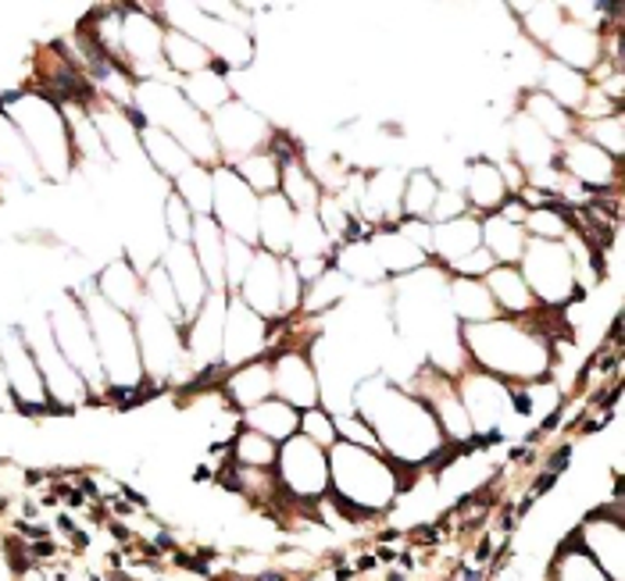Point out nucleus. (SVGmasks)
I'll list each match as a JSON object with an SVG mask.
<instances>
[{
	"label": "nucleus",
	"mask_w": 625,
	"mask_h": 581,
	"mask_svg": "<svg viewBox=\"0 0 625 581\" xmlns=\"http://www.w3.org/2000/svg\"><path fill=\"white\" fill-rule=\"evenodd\" d=\"M75 300L83 304L89 332H94L100 368H105V379H108V393L139 390V385L147 382V374H144V360H139L133 318L114 311L105 296L94 289V279H89L86 286L75 293Z\"/></svg>",
	"instance_id": "2"
},
{
	"label": "nucleus",
	"mask_w": 625,
	"mask_h": 581,
	"mask_svg": "<svg viewBox=\"0 0 625 581\" xmlns=\"http://www.w3.org/2000/svg\"><path fill=\"white\" fill-rule=\"evenodd\" d=\"M0 360H4V371H8V385H11V399H15V410L29 418H69L65 410H58L50 404V393L44 385V374L36 357L25 343V335L19 325H4L0 329Z\"/></svg>",
	"instance_id": "7"
},
{
	"label": "nucleus",
	"mask_w": 625,
	"mask_h": 581,
	"mask_svg": "<svg viewBox=\"0 0 625 581\" xmlns=\"http://www.w3.org/2000/svg\"><path fill=\"white\" fill-rule=\"evenodd\" d=\"M169 189L183 197V203H186L189 211H194V218H208V214H211V203H215V178H211V168L189 164L186 172L179 175Z\"/></svg>",
	"instance_id": "34"
},
{
	"label": "nucleus",
	"mask_w": 625,
	"mask_h": 581,
	"mask_svg": "<svg viewBox=\"0 0 625 581\" xmlns=\"http://www.w3.org/2000/svg\"><path fill=\"white\" fill-rule=\"evenodd\" d=\"M465 200H468V211L471 214H493L501 203L512 197L504 186V178H501V168H497L493 161L487 158H471L468 168H465Z\"/></svg>",
	"instance_id": "20"
},
{
	"label": "nucleus",
	"mask_w": 625,
	"mask_h": 581,
	"mask_svg": "<svg viewBox=\"0 0 625 581\" xmlns=\"http://www.w3.org/2000/svg\"><path fill=\"white\" fill-rule=\"evenodd\" d=\"M279 261H283V257L258 250L244 282H240V289L233 293L240 304H247L254 314H261L268 321V325H272V321H283V314H279Z\"/></svg>",
	"instance_id": "15"
},
{
	"label": "nucleus",
	"mask_w": 625,
	"mask_h": 581,
	"mask_svg": "<svg viewBox=\"0 0 625 581\" xmlns=\"http://www.w3.org/2000/svg\"><path fill=\"white\" fill-rule=\"evenodd\" d=\"M482 286L490 289L501 318H529L540 311V304H536L532 289L526 286V279H522L518 264H497L490 275L482 279Z\"/></svg>",
	"instance_id": "18"
},
{
	"label": "nucleus",
	"mask_w": 625,
	"mask_h": 581,
	"mask_svg": "<svg viewBox=\"0 0 625 581\" xmlns=\"http://www.w3.org/2000/svg\"><path fill=\"white\" fill-rule=\"evenodd\" d=\"M225 307L229 293L211 289V296L204 300V307L183 325V346L186 357L197 360L200 368L222 364V335H225Z\"/></svg>",
	"instance_id": "13"
},
{
	"label": "nucleus",
	"mask_w": 625,
	"mask_h": 581,
	"mask_svg": "<svg viewBox=\"0 0 625 581\" xmlns=\"http://www.w3.org/2000/svg\"><path fill=\"white\" fill-rule=\"evenodd\" d=\"M293 222H297V211L290 208L283 193L258 197V250L286 257L293 239Z\"/></svg>",
	"instance_id": "19"
},
{
	"label": "nucleus",
	"mask_w": 625,
	"mask_h": 581,
	"mask_svg": "<svg viewBox=\"0 0 625 581\" xmlns=\"http://www.w3.org/2000/svg\"><path fill=\"white\" fill-rule=\"evenodd\" d=\"M268 357H272V393L297 410L318 407V399H322V382H318L315 360L304 350H275Z\"/></svg>",
	"instance_id": "12"
},
{
	"label": "nucleus",
	"mask_w": 625,
	"mask_h": 581,
	"mask_svg": "<svg viewBox=\"0 0 625 581\" xmlns=\"http://www.w3.org/2000/svg\"><path fill=\"white\" fill-rule=\"evenodd\" d=\"M512 153H515V164H522L526 172H536V168L554 164L557 147L526 119V114L515 111V119H512Z\"/></svg>",
	"instance_id": "30"
},
{
	"label": "nucleus",
	"mask_w": 625,
	"mask_h": 581,
	"mask_svg": "<svg viewBox=\"0 0 625 581\" xmlns=\"http://www.w3.org/2000/svg\"><path fill=\"white\" fill-rule=\"evenodd\" d=\"M229 460L236 463V468H275L279 460V446L272 438L258 435L247 424H240L236 435H233V446H229Z\"/></svg>",
	"instance_id": "35"
},
{
	"label": "nucleus",
	"mask_w": 625,
	"mask_h": 581,
	"mask_svg": "<svg viewBox=\"0 0 625 581\" xmlns=\"http://www.w3.org/2000/svg\"><path fill=\"white\" fill-rule=\"evenodd\" d=\"M47 325H50V335H54L61 357L79 371V379L89 385V393L105 390L108 379H105V368H100V354H97L94 332H89L83 304L75 300V296H61V300L47 311Z\"/></svg>",
	"instance_id": "5"
},
{
	"label": "nucleus",
	"mask_w": 625,
	"mask_h": 581,
	"mask_svg": "<svg viewBox=\"0 0 625 581\" xmlns=\"http://www.w3.org/2000/svg\"><path fill=\"white\" fill-rule=\"evenodd\" d=\"M211 178H215L211 218L219 222L225 236L244 239V243H250V247H258V197H254L250 186L229 164H215Z\"/></svg>",
	"instance_id": "9"
},
{
	"label": "nucleus",
	"mask_w": 625,
	"mask_h": 581,
	"mask_svg": "<svg viewBox=\"0 0 625 581\" xmlns=\"http://www.w3.org/2000/svg\"><path fill=\"white\" fill-rule=\"evenodd\" d=\"M189 250H194L197 264L208 279L211 289H225V232L219 222L208 218H194V232H189Z\"/></svg>",
	"instance_id": "24"
},
{
	"label": "nucleus",
	"mask_w": 625,
	"mask_h": 581,
	"mask_svg": "<svg viewBox=\"0 0 625 581\" xmlns=\"http://www.w3.org/2000/svg\"><path fill=\"white\" fill-rule=\"evenodd\" d=\"M579 136L590 139L593 147H601L608 158H615V161L625 158V114H622V111L611 114V119L579 125Z\"/></svg>",
	"instance_id": "38"
},
{
	"label": "nucleus",
	"mask_w": 625,
	"mask_h": 581,
	"mask_svg": "<svg viewBox=\"0 0 625 581\" xmlns=\"http://www.w3.org/2000/svg\"><path fill=\"white\" fill-rule=\"evenodd\" d=\"M437 197H440V183L432 178V168H415V172H407L404 193H401V218L429 222L432 208H437Z\"/></svg>",
	"instance_id": "32"
},
{
	"label": "nucleus",
	"mask_w": 625,
	"mask_h": 581,
	"mask_svg": "<svg viewBox=\"0 0 625 581\" xmlns=\"http://www.w3.org/2000/svg\"><path fill=\"white\" fill-rule=\"evenodd\" d=\"M233 172L244 178V183L250 186L254 197H268V193H279V158L272 150H258V153H250V158H240L236 164H229Z\"/></svg>",
	"instance_id": "36"
},
{
	"label": "nucleus",
	"mask_w": 625,
	"mask_h": 581,
	"mask_svg": "<svg viewBox=\"0 0 625 581\" xmlns=\"http://www.w3.org/2000/svg\"><path fill=\"white\" fill-rule=\"evenodd\" d=\"M518 22H522V33L529 36L536 47H543L554 40V33L565 25V8L557 4H532V8H518L515 11Z\"/></svg>",
	"instance_id": "37"
},
{
	"label": "nucleus",
	"mask_w": 625,
	"mask_h": 581,
	"mask_svg": "<svg viewBox=\"0 0 625 581\" xmlns=\"http://www.w3.org/2000/svg\"><path fill=\"white\" fill-rule=\"evenodd\" d=\"M301 435L311 438L315 446H322L326 454H329V449L340 443V438H336V418H333V410H326V407L301 410Z\"/></svg>",
	"instance_id": "40"
},
{
	"label": "nucleus",
	"mask_w": 625,
	"mask_h": 581,
	"mask_svg": "<svg viewBox=\"0 0 625 581\" xmlns=\"http://www.w3.org/2000/svg\"><path fill=\"white\" fill-rule=\"evenodd\" d=\"M161 61H164V69H172L175 79H189V75L208 72L211 64H215L208 47H200L194 36H186V33H179V29L164 33Z\"/></svg>",
	"instance_id": "29"
},
{
	"label": "nucleus",
	"mask_w": 625,
	"mask_h": 581,
	"mask_svg": "<svg viewBox=\"0 0 625 581\" xmlns=\"http://www.w3.org/2000/svg\"><path fill=\"white\" fill-rule=\"evenodd\" d=\"M0 410H15V399H11V385H8L4 360H0Z\"/></svg>",
	"instance_id": "44"
},
{
	"label": "nucleus",
	"mask_w": 625,
	"mask_h": 581,
	"mask_svg": "<svg viewBox=\"0 0 625 581\" xmlns=\"http://www.w3.org/2000/svg\"><path fill=\"white\" fill-rule=\"evenodd\" d=\"M275 474L283 493L297 503L301 510H315L318 503L329 496V454L322 446H315L311 438H304L301 432L279 446Z\"/></svg>",
	"instance_id": "6"
},
{
	"label": "nucleus",
	"mask_w": 625,
	"mask_h": 581,
	"mask_svg": "<svg viewBox=\"0 0 625 581\" xmlns=\"http://www.w3.org/2000/svg\"><path fill=\"white\" fill-rule=\"evenodd\" d=\"M254 254H258V247H250V243H244V239L225 236V293L240 289V282H244Z\"/></svg>",
	"instance_id": "41"
},
{
	"label": "nucleus",
	"mask_w": 625,
	"mask_h": 581,
	"mask_svg": "<svg viewBox=\"0 0 625 581\" xmlns=\"http://www.w3.org/2000/svg\"><path fill=\"white\" fill-rule=\"evenodd\" d=\"M161 268L172 282V293H175L179 307H183V318L189 321L204 307V300L211 296V286H208V279H204V271L197 264L194 250H189V243H164Z\"/></svg>",
	"instance_id": "14"
},
{
	"label": "nucleus",
	"mask_w": 625,
	"mask_h": 581,
	"mask_svg": "<svg viewBox=\"0 0 625 581\" xmlns=\"http://www.w3.org/2000/svg\"><path fill=\"white\" fill-rule=\"evenodd\" d=\"M522 279L532 289L540 311H561L568 304H583L586 289L576 282L572 271V257L565 250V243H547V239H529L526 254L518 261Z\"/></svg>",
	"instance_id": "4"
},
{
	"label": "nucleus",
	"mask_w": 625,
	"mask_h": 581,
	"mask_svg": "<svg viewBox=\"0 0 625 581\" xmlns=\"http://www.w3.org/2000/svg\"><path fill=\"white\" fill-rule=\"evenodd\" d=\"M518 111L526 114V119L540 128V133L551 139L554 147H561V144H568L572 136L579 133V122H576V114L572 111H565V108H557L551 97H543L540 89H529L526 97H522V104H518Z\"/></svg>",
	"instance_id": "27"
},
{
	"label": "nucleus",
	"mask_w": 625,
	"mask_h": 581,
	"mask_svg": "<svg viewBox=\"0 0 625 581\" xmlns=\"http://www.w3.org/2000/svg\"><path fill=\"white\" fill-rule=\"evenodd\" d=\"M493 268H497V261L479 247V250H471L468 257H462L457 264L446 268V275H457V279H487Z\"/></svg>",
	"instance_id": "43"
},
{
	"label": "nucleus",
	"mask_w": 625,
	"mask_h": 581,
	"mask_svg": "<svg viewBox=\"0 0 625 581\" xmlns=\"http://www.w3.org/2000/svg\"><path fill=\"white\" fill-rule=\"evenodd\" d=\"M139 153H144V161H147L150 172L161 175V178H169V183H175V178L183 175L189 164H197L183 150V144L172 139L158 125H144V128H139Z\"/></svg>",
	"instance_id": "22"
},
{
	"label": "nucleus",
	"mask_w": 625,
	"mask_h": 581,
	"mask_svg": "<svg viewBox=\"0 0 625 581\" xmlns=\"http://www.w3.org/2000/svg\"><path fill=\"white\" fill-rule=\"evenodd\" d=\"M268 335L272 325L254 314L247 304H240L233 293H229V307H225V335H222V368H240L250 364L268 354Z\"/></svg>",
	"instance_id": "11"
},
{
	"label": "nucleus",
	"mask_w": 625,
	"mask_h": 581,
	"mask_svg": "<svg viewBox=\"0 0 625 581\" xmlns=\"http://www.w3.org/2000/svg\"><path fill=\"white\" fill-rule=\"evenodd\" d=\"M208 122H211V136H215V147H219L222 164H236L240 158H250V153L265 150L275 133V128L240 97H233L225 108L215 111Z\"/></svg>",
	"instance_id": "8"
},
{
	"label": "nucleus",
	"mask_w": 625,
	"mask_h": 581,
	"mask_svg": "<svg viewBox=\"0 0 625 581\" xmlns=\"http://www.w3.org/2000/svg\"><path fill=\"white\" fill-rule=\"evenodd\" d=\"M161 225L169 232V243H189V232H194V211L186 208L179 193H164L161 200Z\"/></svg>",
	"instance_id": "39"
},
{
	"label": "nucleus",
	"mask_w": 625,
	"mask_h": 581,
	"mask_svg": "<svg viewBox=\"0 0 625 581\" xmlns=\"http://www.w3.org/2000/svg\"><path fill=\"white\" fill-rule=\"evenodd\" d=\"M0 108L15 128L22 133L25 147H29L36 168L44 172V178H69L75 168V150L69 139L65 114H61L58 100H50L44 94H19V97H0Z\"/></svg>",
	"instance_id": "3"
},
{
	"label": "nucleus",
	"mask_w": 625,
	"mask_h": 581,
	"mask_svg": "<svg viewBox=\"0 0 625 581\" xmlns=\"http://www.w3.org/2000/svg\"><path fill=\"white\" fill-rule=\"evenodd\" d=\"M240 424H247V429H254L258 435L272 438L275 446H283L286 438L301 432V410L283 404L279 396H268V399H261V404H254L250 410H244V415H240Z\"/></svg>",
	"instance_id": "26"
},
{
	"label": "nucleus",
	"mask_w": 625,
	"mask_h": 581,
	"mask_svg": "<svg viewBox=\"0 0 625 581\" xmlns=\"http://www.w3.org/2000/svg\"><path fill=\"white\" fill-rule=\"evenodd\" d=\"M222 396L236 415H244V410H250L254 404L275 396L272 393V357L265 354L258 360H250V364H240L229 371L222 379Z\"/></svg>",
	"instance_id": "17"
},
{
	"label": "nucleus",
	"mask_w": 625,
	"mask_h": 581,
	"mask_svg": "<svg viewBox=\"0 0 625 581\" xmlns=\"http://www.w3.org/2000/svg\"><path fill=\"white\" fill-rule=\"evenodd\" d=\"M336 247L333 239L326 236L322 222H318L315 211H297V222H293V239H290V261H308V257H329Z\"/></svg>",
	"instance_id": "33"
},
{
	"label": "nucleus",
	"mask_w": 625,
	"mask_h": 581,
	"mask_svg": "<svg viewBox=\"0 0 625 581\" xmlns=\"http://www.w3.org/2000/svg\"><path fill=\"white\" fill-rule=\"evenodd\" d=\"M329 496L361 514V521L382 518L397 503V468L387 454L336 443L329 449Z\"/></svg>",
	"instance_id": "1"
},
{
	"label": "nucleus",
	"mask_w": 625,
	"mask_h": 581,
	"mask_svg": "<svg viewBox=\"0 0 625 581\" xmlns=\"http://www.w3.org/2000/svg\"><path fill=\"white\" fill-rule=\"evenodd\" d=\"M482 239H479V214H462L454 222H440L432 225V261L440 268H451L457 264L462 257H468L471 250H479Z\"/></svg>",
	"instance_id": "21"
},
{
	"label": "nucleus",
	"mask_w": 625,
	"mask_h": 581,
	"mask_svg": "<svg viewBox=\"0 0 625 581\" xmlns=\"http://www.w3.org/2000/svg\"><path fill=\"white\" fill-rule=\"evenodd\" d=\"M179 89H183V97L194 104L204 119H211L215 111L225 108L229 100H233V75H229L225 64L215 61L208 72H197L189 75V79H179Z\"/></svg>",
	"instance_id": "25"
},
{
	"label": "nucleus",
	"mask_w": 625,
	"mask_h": 581,
	"mask_svg": "<svg viewBox=\"0 0 625 581\" xmlns=\"http://www.w3.org/2000/svg\"><path fill=\"white\" fill-rule=\"evenodd\" d=\"M554 164L565 172L579 189H586L590 197H604V193H622V161L608 158L601 147H593L590 139H583L579 133L568 144L557 147Z\"/></svg>",
	"instance_id": "10"
},
{
	"label": "nucleus",
	"mask_w": 625,
	"mask_h": 581,
	"mask_svg": "<svg viewBox=\"0 0 625 581\" xmlns=\"http://www.w3.org/2000/svg\"><path fill=\"white\" fill-rule=\"evenodd\" d=\"M536 89H540L543 97H551L557 108H565L576 114L579 104L590 94V79H586L583 72L568 69V64H561L554 58H543L540 72H536Z\"/></svg>",
	"instance_id": "23"
},
{
	"label": "nucleus",
	"mask_w": 625,
	"mask_h": 581,
	"mask_svg": "<svg viewBox=\"0 0 625 581\" xmlns=\"http://www.w3.org/2000/svg\"><path fill=\"white\" fill-rule=\"evenodd\" d=\"M279 193H283L293 211H315L318 208L322 189H318L315 175L308 172V164H304V153L283 161V168H279Z\"/></svg>",
	"instance_id": "31"
},
{
	"label": "nucleus",
	"mask_w": 625,
	"mask_h": 581,
	"mask_svg": "<svg viewBox=\"0 0 625 581\" xmlns=\"http://www.w3.org/2000/svg\"><path fill=\"white\" fill-rule=\"evenodd\" d=\"M462 214H468V200H465V193H462V189H443V186H440L437 208H432V218H429V222H432V225H440V222H454V218H462Z\"/></svg>",
	"instance_id": "42"
},
{
	"label": "nucleus",
	"mask_w": 625,
	"mask_h": 581,
	"mask_svg": "<svg viewBox=\"0 0 625 581\" xmlns=\"http://www.w3.org/2000/svg\"><path fill=\"white\" fill-rule=\"evenodd\" d=\"M94 289L105 296V300L122 314H136L139 304H144V275L133 268L130 257H114L108 268H100L94 275Z\"/></svg>",
	"instance_id": "16"
},
{
	"label": "nucleus",
	"mask_w": 625,
	"mask_h": 581,
	"mask_svg": "<svg viewBox=\"0 0 625 581\" xmlns=\"http://www.w3.org/2000/svg\"><path fill=\"white\" fill-rule=\"evenodd\" d=\"M479 239H482V250H487L497 264H518L529 243L526 228L515 222H504L501 214L479 218Z\"/></svg>",
	"instance_id": "28"
}]
</instances>
